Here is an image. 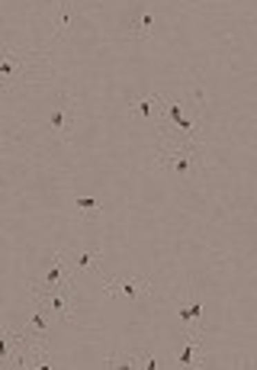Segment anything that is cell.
Segmentation results:
<instances>
[{"instance_id":"obj_1","label":"cell","mask_w":257,"mask_h":370,"mask_svg":"<svg viewBox=\"0 0 257 370\" xmlns=\"http://www.w3.org/2000/svg\"><path fill=\"white\" fill-rule=\"evenodd\" d=\"M106 293H113V296H128V299H138V296L151 293V284H148V280H142V277H132V280H126V277H113V280H106Z\"/></svg>"},{"instance_id":"obj_2","label":"cell","mask_w":257,"mask_h":370,"mask_svg":"<svg viewBox=\"0 0 257 370\" xmlns=\"http://www.w3.org/2000/svg\"><path fill=\"white\" fill-rule=\"evenodd\" d=\"M52 129L61 136V139H68V132H71V122H74V107H71V100L68 97H61L58 100V107H55V113H52Z\"/></svg>"},{"instance_id":"obj_3","label":"cell","mask_w":257,"mask_h":370,"mask_svg":"<svg viewBox=\"0 0 257 370\" xmlns=\"http://www.w3.org/2000/svg\"><path fill=\"white\" fill-rule=\"evenodd\" d=\"M48 319H52V313H48L46 306L36 303V313L26 319V325H23V335H29V338H42L48 329Z\"/></svg>"},{"instance_id":"obj_4","label":"cell","mask_w":257,"mask_h":370,"mask_svg":"<svg viewBox=\"0 0 257 370\" xmlns=\"http://www.w3.org/2000/svg\"><path fill=\"white\" fill-rule=\"evenodd\" d=\"M164 110H167V116H171V122H174L177 129L184 132L187 139H196V129H193V122L184 116V110H180V103H174V100H164Z\"/></svg>"},{"instance_id":"obj_5","label":"cell","mask_w":257,"mask_h":370,"mask_svg":"<svg viewBox=\"0 0 257 370\" xmlns=\"http://www.w3.org/2000/svg\"><path fill=\"white\" fill-rule=\"evenodd\" d=\"M164 165H171V171H177L180 177H190V151L177 148V151H164Z\"/></svg>"},{"instance_id":"obj_6","label":"cell","mask_w":257,"mask_h":370,"mask_svg":"<svg viewBox=\"0 0 257 370\" xmlns=\"http://www.w3.org/2000/svg\"><path fill=\"white\" fill-rule=\"evenodd\" d=\"M158 107H161V97H142V100L132 103V113H138L142 120H155Z\"/></svg>"},{"instance_id":"obj_7","label":"cell","mask_w":257,"mask_h":370,"mask_svg":"<svg viewBox=\"0 0 257 370\" xmlns=\"http://www.w3.org/2000/svg\"><path fill=\"white\" fill-rule=\"evenodd\" d=\"M151 29H155V17L148 13V10H142L135 17V23H132V36L135 39H148L151 36Z\"/></svg>"},{"instance_id":"obj_8","label":"cell","mask_w":257,"mask_h":370,"mask_svg":"<svg viewBox=\"0 0 257 370\" xmlns=\"http://www.w3.org/2000/svg\"><path fill=\"white\" fill-rule=\"evenodd\" d=\"M74 13H77V10H74V3H71V0H61V3H58V19H55V33H58V36H61L64 29L71 26Z\"/></svg>"},{"instance_id":"obj_9","label":"cell","mask_w":257,"mask_h":370,"mask_svg":"<svg viewBox=\"0 0 257 370\" xmlns=\"http://www.w3.org/2000/svg\"><path fill=\"white\" fill-rule=\"evenodd\" d=\"M97 258H100V251H84V255H71V258H68V264H71V277H74V274H81L84 268H91Z\"/></svg>"},{"instance_id":"obj_10","label":"cell","mask_w":257,"mask_h":370,"mask_svg":"<svg viewBox=\"0 0 257 370\" xmlns=\"http://www.w3.org/2000/svg\"><path fill=\"white\" fill-rule=\"evenodd\" d=\"M196 351H200V338H196V335H193L190 338V344H187V348H180V354H177V364H180V367H193V358H196Z\"/></svg>"},{"instance_id":"obj_11","label":"cell","mask_w":257,"mask_h":370,"mask_svg":"<svg viewBox=\"0 0 257 370\" xmlns=\"http://www.w3.org/2000/svg\"><path fill=\"white\" fill-rule=\"evenodd\" d=\"M180 319H184V322H190L193 332H196V325H200V319H202V303H200V299H196V303H190V306H180Z\"/></svg>"},{"instance_id":"obj_12","label":"cell","mask_w":257,"mask_h":370,"mask_svg":"<svg viewBox=\"0 0 257 370\" xmlns=\"http://www.w3.org/2000/svg\"><path fill=\"white\" fill-rule=\"evenodd\" d=\"M77 210H81L84 216H93L97 210H100V203H97V200H91V196H77Z\"/></svg>"},{"instance_id":"obj_13","label":"cell","mask_w":257,"mask_h":370,"mask_svg":"<svg viewBox=\"0 0 257 370\" xmlns=\"http://www.w3.org/2000/svg\"><path fill=\"white\" fill-rule=\"evenodd\" d=\"M135 367L155 370V367H161V364H158V358H151V354H138V358H135Z\"/></svg>"}]
</instances>
